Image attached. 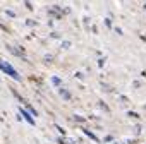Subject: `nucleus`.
Masks as SVG:
<instances>
[{"label": "nucleus", "instance_id": "nucleus-1", "mask_svg": "<svg viewBox=\"0 0 146 144\" xmlns=\"http://www.w3.org/2000/svg\"><path fill=\"white\" fill-rule=\"evenodd\" d=\"M0 67L4 69V72H7V74H11V76L17 77V74L14 72V69H12V65H7V63H4V62H0Z\"/></svg>", "mask_w": 146, "mask_h": 144}]
</instances>
